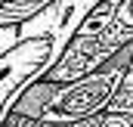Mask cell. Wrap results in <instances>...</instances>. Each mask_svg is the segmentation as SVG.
Here are the masks:
<instances>
[{"label": "cell", "instance_id": "6da1fadb", "mask_svg": "<svg viewBox=\"0 0 133 127\" xmlns=\"http://www.w3.org/2000/svg\"><path fill=\"white\" fill-rule=\"evenodd\" d=\"M102 0H59L19 25L16 43L0 56V124L34 84L46 81L65 59L77 31Z\"/></svg>", "mask_w": 133, "mask_h": 127}, {"label": "cell", "instance_id": "7a4b0ae2", "mask_svg": "<svg viewBox=\"0 0 133 127\" xmlns=\"http://www.w3.org/2000/svg\"><path fill=\"white\" fill-rule=\"evenodd\" d=\"M130 62H133V47H127L108 65H102L99 71H93L74 84L40 81L19 99L12 115L37 121V124H77V121L96 118L118 96L127 71H130Z\"/></svg>", "mask_w": 133, "mask_h": 127}, {"label": "cell", "instance_id": "3957f363", "mask_svg": "<svg viewBox=\"0 0 133 127\" xmlns=\"http://www.w3.org/2000/svg\"><path fill=\"white\" fill-rule=\"evenodd\" d=\"M133 47V0H124L121 6L99 3L84 28L77 31L74 43L68 47L65 59L56 65V71L46 78L53 84H74L102 65H108L121 50Z\"/></svg>", "mask_w": 133, "mask_h": 127}, {"label": "cell", "instance_id": "277c9868", "mask_svg": "<svg viewBox=\"0 0 133 127\" xmlns=\"http://www.w3.org/2000/svg\"><path fill=\"white\" fill-rule=\"evenodd\" d=\"M53 3H59V0H9L0 6V28H19L28 19L40 16L43 9H50Z\"/></svg>", "mask_w": 133, "mask_h": 127}, {"label": "cell", "instance_id": "5b68a950", "mask_svg": "<svg viewBox=\"0 0 133 127\" xmlns=\"http://www.w3.org/2000/svg\"><path fill=\"white\" fill-rule=\"evenodd\" d=\"M3 124H9V127H99V124H102V115H96V118H87V121H77V124H37V121H28V118L9 115Z\"/></svg>", "mask_w": 133, "mask_h": 127}, {"label": "cell", "instance_id": "8992f818", "mask_svg": "<svg viewBox=\"0 0 133 127\" xmlns=\"http://www.w3.org/2000/svg\"><path fill=\"white\" fill-rule=\"evenodd\" d=\"M16 37H19V28H0V56L16 43Z\"/></svg>", "mask_w": 133, "mask_h": 127}, {"label": "cell", "instance_id": "52a82bcc", "mask_svg": "<svg viewBox=\"0 0 133 127\" xmlns=\"http://www.w3.org/2000/svg\"><path fill=\"white\" fill-rule=\"evenodd\" d=\"M3 3H9V0H0V6H3Z\"/></svg>", "mask_w": 133, "mask_h": 127}, {"label": "cell", "instance_id": "ba28073f", "mask_svg": "<svg viewBox=\"0 0 133 127\" xmlns=\"http://www.w3.org/2000/svg\"><path fill=\"white\" fill-rule=\"evenodd\" d=\"M0 127H9V124H0Z\"/></svg>", "mask_w": 133, "mask_h": 127}]
</instances>
